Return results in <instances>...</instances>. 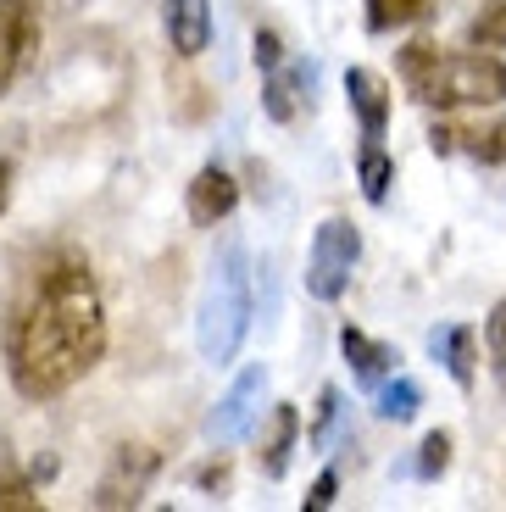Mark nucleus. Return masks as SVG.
I'll return each mask as SVG.
<instances>
[{
  "mask_svg": "<svg viewBox=\"0 0 506 512\" xmlns=\"http://www.w3.org/2000/svg\"><path fill=\"white\" fill-rule=\"evenodd\" d=\"M6 379L23 401H56L106 357V301L78 251L39 256L0 323Z\"/></svg>",
  "mask_w": 506,
  "mask_h": 512,
  "instance_id": "nucleus-1",
  "label": "nucleus"
},
{
  "mask_svg": "<svg viewBox=\"0 0 506 512\" xmlns=\"http://www.w3.org/2000/svg\"><path fill=\"white\" fill-rule=\"evenodd\" d=\"M395 73H401L412 101L440 106V112L506 101V62L490 56L484 45L479 51H440L429 39H412V45H401V56H395Z\"/></svg>",
  "mask_w": 506,
  "mask_h": 512,
  "instance_id": "nucleus-2",
  "label": "nucleus"
},
{
  "mask_svg": "<svg viewBox=\"0 0 506 512\" xmlns=\"http://www.w3.org/2000/svg\"><path fill=\"white\" fill-rule=\"evenodd\" d=\"M251 318H256L251 251H245V240L228 234V240L217 245L212 268H206L201 301H195V351H201L212 368H228V362L240 357L245 334H251Z\"/></svg>",
  "mask_w": 506,
  "mask_h": 512,
  "instance_id": "nucleus-3",
  "label": "nucleus"
},
{
  "mask_svg": "<svg viewBox=\"0 0 506 512\" xmlns=\"http://www.w3.org/2000/svg\"><path fill=\"white\" fill-rule=\"evenodd\" d=\"M356 256H362V234H356V223L329 218L323 229L312 234V245H306V295H312V301H340V295L351 290Z\"/></svg>",
  "mask_w": 506,
  "mask_h": 512,
  "instance_id": "nucleus-4",
  "label": "nucleus"
},
{
  "mask_svg": "<svg viewBox=\"0 0 506 512\" xmlns=\"http://www.w3.org/2000/svg\"><path fill=\"white\" fill-rule=\"evenodd\" d=\"M162 474V451L156 446H117L112 451V462H106V474L95 479V507L101 512H123V507H140L145 501V490H151V479Z\"/></svg>",
  "mask_w": 506,
  "mask_h": 512,
  "instance_id": "nucleus-5",
  "label": "nucleus"
},
{
  "mask_svg": "<svg viewBox=\"0 0 506 512\" xmlns=\"http://www.w3.org/2000/svg\"><path fill=\"white\" fill-rule=\"evenodd\" d=\"M262 390H267V368H262V362H251V368H245L240 379L223 390V401L206 412V440H212L217 451L251 435L256 412H262Z\"/></svg>",
  "mask_w": 506,
  "mask_h": 512,
  "instance_id": "nucleus-6",
  "label": "nucleus"
},
{
  "mask_svg": "<svg viewBox=\"0 0 506 512\" xmlns=\"http://www.w3.org/2000/svg\"><path fill=\"white\" fill-rule=\"evenodd\" d=\"M39 34H45L39 0H0V95L12 90L23 78V67L34 62Z\"/></svg>",
  "mask_w": 506,
  "mask_h": 512,
  "instance_id": "nucleus-7",
  "label": "nucleus"
},
{
  "mask_svg": "<svg viewBox=\"0 0 506 512\" xmlns=\"http://www.w3.org/2000/svg\"><path fill=\"white\" fill-rule=\"evenodd\" d=\"M312 95H317V62H306V56H284L273 73H262V112L273 123H295L301 112H312Z\"/></svg>",
  "mask_w": 506,
  "mask_h": 512,
  "instance_id": "nucleus-8",
  "label": "nucleus"
},
{
  "mask_svg": "<svg viewBox=\"0 0 506 512\" xmlns=\"http://www.w3.org/2000/svg\"><path fill=\"white\" fill-rule=\"evenodd\" d=\"M184 206H190V223L195 229H217V223L234 218V206H240V184H234V173L228 167H201L190 179V195H184Z\"/></svg>",
  "mask_w": 506,
  "mask_h": 512,
  "instance_id": "nucleus-9",
  "label": "nucleus"
},
{
  "mask_svg": "<svg viewBox=\"0 0 506 512\" xmlns=\"http://www.w3.org/2000/svg\"><path fill=\"white\" fill-rule=\"evenodd\" d=\"M345 101H351L356 123H362V140L379 145L384 128H390V84H384L373 67H351V73H345Z\"/></svg>",
  "mask_w": 506,
  "mask_h": 512,
  "instance_id": "nucleus-10",
  "label": "nucleus"
},
{
  "mask_svg": "<svg viewBox=\"0 0 506 512\" xmlns=\"http://www.w3.org/2000/svg\"><path fill=\"white\" fill-rule=\"evenodd\" d=\"M162 28L178 56L212 51V0H162Z\"/></svg>",
  "mask_w": 506,
  "mask_h": 512,
  "instance_id": "nucleus-11",
  "label": "nucleus"
},
{
  "mask_svg": "<svg viewBox=\"0 0 506 512\" xmlns=\"http://www.w3.org/2000/svg\"><path fill=\"white\" fill-rule=\"evenodd\" d=\"M429 357L456 379V390H473V379H479V334H473L468 323L429 329Z\"/></svg>",
  "mask_w": 506,
  "mask_h": 512,
  "instance_id": "nucleus-12",
  "label": "nucleus"
},
{
  "mask_svg": "<svg viewBox=\"0 0 506 512\" xmlns=\"http://www.w3.org/2000/svg\"><path fill=\"white\" fill-rule=\"evenodd\" d=\"M295 440H301V412H295L290 401H279L273 418H267V429H262V440H256V468H262V479H284V474H290Z\"/></svg>",
  "mask_w": 506,
  "mask_h": 512,
  "instance_id": "nucleus-13",
  "label": "nucleus"
},
{
  "mask_svg": "<svg viewBox=\"0 0 506 512\" xmlns=\"http://www.w3.org/2000/svg\"><path fill=\"white\" fill-rule=\"evenodd\" d=\"M340 351H345V362H351V373L362 379L367 396H373V390H379V384L395 373V362H401V351H395V346H384V340H367L362 329H351V323L340 329Z\"/></svg>",
  "mask_w": 506,
  "mask_h": 512,
  "instance_id": "nucleus-14",
  "label": "nucleus"
},
{
  "mask_svg": "<svg viewBox=\"0 0 506 512\" xmlns=\"http://www.w3.org/2000/svg\"><path fill=\"white\" fill-rule=\"evenodd\" d=\"M429 145H434V151H456V145H462V151H468L473 162H484V167H506V117H501V123H490V128H479V134L434 128Z\"/></svg>",
  "mask_w": 506,
  "mask_h": 512,
  "instance_id": "nucleus-15",
  "label": "nucleus"
},
{
  "mask_svg": "<svg viewBox=\"0 0 506 512\" xmlns=\"http://www.w3.org/2000/svg\"><path fill=\"white\" fill-rule=\"evenodd\" d=\"M423 407V384L406 379V373H395V379H384L379 390H373V412H379L384 423H412Z\"/></svg>",
  "mask_w": 506,
  "mask_h": 512,
  "instance_id": "nucleus-16",
  "label": "nucleus"
},
{
  "mask_svg": "<svg viewBox=\"0 0 506 512\" xmlns=\"http://www.w3.org/2000/svg\"><path fill=\"white\" fill-rule=\"evenodd\" d=\"M356 184H362V195H367L373 206L390 201L395 162H390V151H384V145H367V140H362V151H356Z\"/></svg>",
  "mask_w": 506,
  "mask_h": 512,
  "instance_id": "nucleus-17",
  "label": "nucleus"
},
{
  "mask_svg": "<svg viewBox=\"0 0 506 512\" xmlns=\"http://www.w3.org/2000/svg\"><path fill=\"white\" fill-rule=\"evenodd\" d=\"M451 468V435L445 429H434V435H423V446H418V457L412 462H401L395 474H406V479H423V485H434V479Z\"/></svg>",
  "mask_w": 506,
  "mask_h": 512,
  "instance_id": "nucleus-18",
  "label": "nucleus"
},
{
  "mask_svg": "<svg viewBox=\"0 0 506 512\" xmlns=\"http://www.w3.org/2000/svg\"><path fill=\"white\" fill-rule=\"evenodd\" d=\"M362 6H367V28H373V34H395V28L429 17L434 0H362Z\"/></svg>",
  "mask_w": 506,
  "mask_h": 512,
  "instance_id": "nucleus-19",
  "label": "nucleus"
},
{
  "mask_svg": "<svg viewBox=\"0 0 506 512\" xmlns=\"http://www.w3.org/2000/svg\"><path fill=\"white\" fill-rule=\"evenodd\" d=\"M340 412H345V401H340V390H323V396H317V423L312 429H306V440H312L317 451H329L334 446V435H340Z\"/></svg>",
  "mask_w": 506,
  "mask_h": 512,
  "instance_id": "nucleus-20",
  "label": "nucleus"
},
{
  "mask_svg": "<svg viewBox=\"0 0 506 512\" xmlns=\"http://www.w3.org/2000/svg\"><path fill=\"white\" fill-rule=\"evenodd\" d=\"M484 351H490V373H495V384L506 390V295L490 307V318H484Z\"/></svg>",
  "mask_w": 506,
  "mask_h": 512,
  "instance_id": "nucleus-21",
  "label": "nucleus"
},
{
  "mask_svg": "<svg viewBox=\"0 0 506 512\" xmlns=\"http://www.w3.org/2000/svg\"><path fill=\"white\" fill-rule=\"evenodd\" d=\"M468 39L484 51H506V0H490L479 17L468 23Z\"/></svg>",
  "mask_w": 506,
  "mask_h": 512,
  "instance_id": "nucleus-22",
  "label": "nucleus"
},
{
  "mask_svg": "<svg viewBox=\"0 0 506 512\" xmlns=\"http://www.w3.org/2000/svg\"><path fill=\"white\" fill-rule=\"evenodd\" d=\"M0 512H39V479L28 474H0Z\"/></svg>",
  "mask_w": 506,
  "mask_h": 512,
  "instance_id": "nucleus-23",
  "label": "nucleus"
},
{
  "mask_svg": "<svg viewBox=\"0 0 506 512\" xmlns=\"http://www.w3.org/2000/svg\"><path fill=\"white\" fill-rule=\"evenodd\" d=\"M334 496H340V474H334V468H323V474H317V485L306 490L301 512H329V507H334Z\"/></svg>",
  "mask_w": 506,
  "mask_h": 512,
  "instance_id": "nucleus-24",
  "label": "nucleus"
},
{
  "mask_svg": "<svg viewBox=\"0 0 506 512\" xmlns=\"http://www.w3.org/2000/svg\"><path fill=\"white\" fill-rule=\"evenodd\" d=\"M279 62H284V39L273 34V28H256V67H262V73H273Z\"/></svg>",
  "mask_w": 506,
  "mask_h": 512,
  "instance_id": "nucleus-25",
  "label": "nucleus"
},
{
  "mask_svg": "<svg viewBox=\"0 0 506 512\" xmlns=\"http://www.w3.org/2000/svg\"><path fill=\"white\" fill-rule=\"evenodd\" d=\"M195 485H201V490H223V485H228V462H217V468H201V474H195Z\"/></svg>",
  "mask_w": 506,
  "mask_h": 512,
  "instance_id": "nucleus-26",
  "label": "nucleus"
},
{
  "mask_svg": "<svg viewBox=\"0 0 506 512\" xmlns=\"http://www.w3.org/2000/svg\"><path fill=\"white\" fill-rule=\"evenodd\" d=\"M12 179H17V167L0 162V218H6V201H12Z\"/></svg>",
  "mask_w": 506,
  "mask_h": 512,
  "instance_id": "nucleus-27",
  "label": "nucleus"
}]
</instances>
